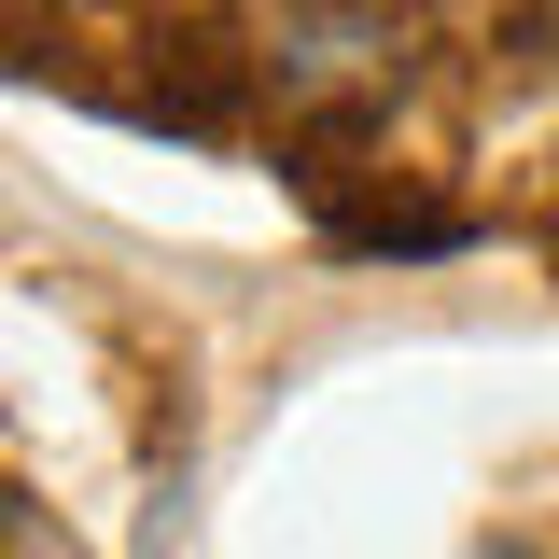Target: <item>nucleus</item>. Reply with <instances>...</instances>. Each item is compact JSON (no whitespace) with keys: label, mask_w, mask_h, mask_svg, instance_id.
<instances>
[{"label":"nucleus","mask_w":559,"mask_h":559,"mask_svg":"<svg viewBox=\"0 0 559 559\" xmlns=\"http://www.w3.org/2000/svg\"><path fill=\"white\" fill-rule=\"evenodd\" d=\"M378 57H392L378 0H280L266 43H252V84H280V98H364Z\"/></svg>","instance_id":"nucleus-1"},{"label":"nucleus","mask_w":559,"mask_h":559,"mask_svg":"<svg viewBox=\"0 0 559 559\" xmlns=\"http://www.w3.org/2000/svg\"><path fill=\"white\" fill-rule=\"evenodd\" d=\"M518 57H546V70H559V0H532V14H518Z\"/></svg>","instance_id":"nucleus-2"}]
</instances>
